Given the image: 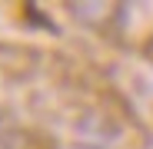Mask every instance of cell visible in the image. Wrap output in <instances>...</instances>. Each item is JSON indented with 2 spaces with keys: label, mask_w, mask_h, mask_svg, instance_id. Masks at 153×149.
Segmentation results:
<instances>
[{
  "label": "cell",
  "mask_w": 153,
  "mask_h": 149,
  "mask_svg": "<svg viewBox=\"0 0 153 149\" xmlns=\"http://www.w3.org/2000/svg\"><path fill=\"white\" fill-rule=\"evenodd\" d=\"M143 57L153 63V30H150V33H146V40H143Z\"/></svg>",
  "instance_id": "1"
}]
</instances>
